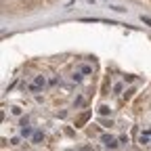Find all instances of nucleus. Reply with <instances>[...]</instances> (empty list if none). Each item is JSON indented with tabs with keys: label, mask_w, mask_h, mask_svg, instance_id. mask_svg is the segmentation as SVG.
<instances>
[{
	"label": "nucleus",
	"mask_w": 151,
	"mask_h": 151,
	"mask_svg": "<svg viewBox=\"0 0 151 151\" xmlns=\"http://www.w3.org/2000/svg\"><path fill=\"white\" fill-rule=\"evenodd\" d=\"M46 84H48V80L44 78V76H36L34 82L29 84V90H32V92H40L42 88H46Z\"/></svg>",
	"instance_id": "nucleus-1"
},
{
	"label": "nucleus",
	"mask_w": 151,
	"mask_h": 151,
	"mask_svg": "<svg viewBox=\"0 0 151 151\" xmlns=\"http://www.w3.org/2000/svg\"><path fill=\"white\" fill-rule=\"evenodd\" d=\"M101 141H103V145H105V147H109V149H116V147H118L116 137H111V134H103V137H101Z\"/></svg>",
	"instance_id": "nucleus-2"
},
{
	"label": "nucleus",
	"mask_w": 151,
	"mask_h": 151,
	"mask_svg": "<svg viewBox=\"0 0 151 151\" xmlns=\"http://www.w3.org/2000/svg\"><path fill=\"white\" fill-rule=\"evenodd\" d=\"M90 116H92L90 111H84V113H80V118L76 120V128H82V126H84V124L90 120Z\"/></svg>",
	"instance_id": "nucleus-3"
},
{
	"label": "nucleus",
	"mask_w": 151,
	"mask_h": 151,
	"mask_svg": "<svg viewBox=\"0 0 151 151\" xmlns=\"http://www.w3.org/2000/svg\"><path fill=\"white\" fill-rule=\"evenodd\" d=\"M78 71L84 73V76H90V73H92V67H90V65H78Z\"/></svg>",
	"instance_id": "nucleus-4"
},
{
	"label": "nucleus",
	"mask_w": 151,
	"mask_h": 151,
	"mask_svg": "<svg viewBox=\"0 0 151 151\" xmlns=\"http://www.w3.org/2000/svg\"><path fill=\"white\" fill-rule=\"evenodd\" d=\"M99 113H101V116H107V113H111V109H109L107 105H101V107H99Z\"/></svg>",
	"instance_id": "nucleus-5"
},
{
	"label": "nucleus",
	"mask_w": 151,
	"mask_h": 151,
	"mask_svg": "<svg viewBox=\"0 0 151 151\" xmlns=\"http://www.w3.org/2000/svg\"><path fill=\"white\" fill-rule=\"evenodd\" d=\"M32 141H34V143H40V141H44V134H42V132H36Z\"/></svg>",
	"instance_id": "nucleus-6"
},
{
	"label": "nucleus",
	"mask_w": 151,
	"mask_h": 151,
	"mask_svg": "<svg viewBox=\"0 0 151 151\" xmlns=\"http://www.w3.org/2000/svg\"><path fill=\"white\" fill-rule=\"evenodd\" d=\"M21 134H23V137H29V134H32V128H29V126H21Z\"/></svg>",
	"instance_id": "nucleus-7"
},
{
	"label": "nucleus",
	"mask_w": 151,
	"mask_h": 151,
	"mask_svg": "<svg viewBox=\"0 0 151 151\" xmlns=\"http://www.w3.org/2000/svg\"><path fill=\"white\" fill-rule=\"evenodd\" d=\"M139 143H141V145H147V143H149V134H141V137H139Z\"/></svg>",
	"instance_id": "nucleus-8"
},
{
	"label": "nucleus",
	"mask_w": 151,
	"mask_h": 151,
	"mask_svg": "<svg viewBox=\"0 0 151 151\" xmlns=\"http://www.w3.org/2000/svg\"><path fill=\"white\" fill-rule=\"evenodd\" d=\"M132 94H134V88H130V90H126V92H124V101H128V99L132 97Z\"/></svg>",
	"instance_id": "nucleus-9"
},
{
	"label": "nucleus",
	"mask_w": 151,
	"mask_h": 151,
	"mask_svg": "<svg viewBox=\"0 0 151 151\" xmlns=\"http://www.w3.org/2000/svg\"><path fill=\"white\" fill-rule=\"evenodd\" d=\"M141 21H143L145 25H151V17H147V15H141Z\"/></svg>",
	"instance_id": "nucleus-10"
},
{
	"label": "nucleus",
	"mask_w": 151,
	"mask_h": 151,
	"mask_svg": "<svg viewBox=\"0 0 151 151\" xmlns=\"http://www.w3.org/2000/svg\"><path fill=\"white\" fill-rule=\"evenodd\" d=\"M71 80H73V82H80V80H82V76H80V71H73V76H71Z\"/></svg>",
	"instance_id": "nucleus-11"
},
{
	"label": "nucleus",
	"mask_w": 151,
	"mask_h": 151,
	"mask_svg": "<svg viewBox=\"0 0 151 151\" xmlns=\"http://www.w3.org/2000/svg\"><path fill=\"white\" fill-rule=\"evenodd\" d=\"M113 92H122V84H113Z\"/></svg>",
	"instance_id": "nucleus-12"
},
{
	"label": "nucleus",
	"mask_w": 151,
	"mask_h": 151,
	"mask_svg": "<svg viewBox=\"0 0 151 151\" xmlns=\"http://www.w3.org/2000/svg\"><path fill=\"white\" fill-rule=\"evenodd\" d=\"M11 111H13V113H15V116H21V109H19V107H13V109H11Z\"/></svg>",
	"instance_id": "nucleus-13"
},
{
	"label": "nucleus",
	"mask_w": 151,
	"mask_h": 151,
	"mask_svg": "<svg viewBox=\"0 0 151 151\" xmlns=\"http://www.w3.org/2000/svg\"><path fill=\"white\" fill-rule=\"evenodd\" d=\"M80 151H92V147L90 145H84V147H80Z\"/></svg>",
	"instance_id": "nucleus-14"
}]
</instances>
